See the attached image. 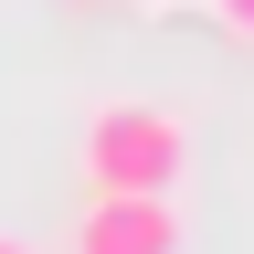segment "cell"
<instances>
[{
    "label": "cell",
    "mask_w": 254,
    "mask_h": 254,
    "mask_svg": "<svg viewBox=\"0 0 254 254\" xmlns=\"http://www.w3.org/2000/svg\"><path fill=\"white\" fill-rule=\"evenodd\" d=\"M74 170L85 190H180L190 170V117L180 106H148V95H106L74 138Z\"/></svg>",
    "instance_id": "cell-1"
},
{
    "label": "cell",
    "mask_w": 254,
    "mask_h": 254,
    "mask_svg": "<svg viewBox=\"0 0 254 254\" xmlns=\"http://www.w3.org/2000/svg\"><path fill=\"white\" fill-rule=\"evenodd\" d=\"M180 201L170 190H85L74 212V254H180Z\"/></svg>",
    "instance_id": "cell-2"
},
{
    "label": "cell",
    "mask_w": 254,
    "mask_h": 254,
    "mask_svg": "<svg viewBox=\"0 0 254 254\" xmlns=\"http://www.w3.org/2000/svg\"><path fill=\"white\" fill-rule=\"evenodd\" d=\"M212 21L233 32V43H254V0H212Z\"/></svg>",
    "instance_id": "cell-3"
},
{
    "label": "cell",
    "mask_w": 254,
    "mask_h": 254,
    "mask_svg": "<svg viewBox=\"0 0 254 254\" xmlns=\"http://www.w3.org/2000/svg\"><path fill=\"white\" fill-rule=\"evenodd\" d=\"M0 254H32V244H21V233H0Z\"/></svg>",
    "instance_id": "cell-4"
}]
</instances>
